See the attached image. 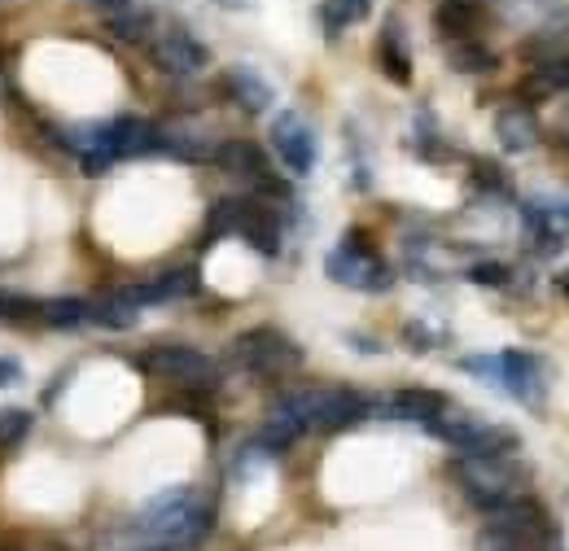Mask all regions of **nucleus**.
Returning a JSON list of instances; mask_svg holds the SVG:
<instances>
[{"instance_id":"obj_1","label":"nucleus","mask_w":569,"mask_h":551,"mask_svg":"<svg viewBox=\"0 0 569 551\" xmlns=\"http://www.w3.org/2000/svg\"><path fill=\"white\" fill-rule=\"evenodd\" d=\"M214 525V503L193 494L189 485H171L162 494H153L137 512V530L149 534L158 551H193L207 543Z\"/></svg>"},{"instance_id":"obj_2","label":"nucleus","mask_w":569,"mask_h":551,"mask_svg":"<svg viewBox=\"0 0 569 551\" xmlns=\"http://www.w3.org/2000/svg\"><path fill=\"white\" fill-rule=\"evenodd\" d=\"M487 543L491 551H552L557 530L535 499L512 494L487 512Z\"/></svg>"},{"instance_id":"obj_3","label":"nucleus","mask_w":569,"mask_h":551,"mask_svg":"<svg viewBox=\"0 0 569 551\" xmlns=\"http://www.w3.org/2000/svg\"><path fill=\"white\" fill-rule=\"evenodd\" d=\"M456 482L465 485V494L473 499V508H482V512H491L499 508L503 499H512V494H521V485H526V469L517 464V460H508V455H460V464H456Z\"/></svg>"},{"instance_id":"obj_4","label":"nucleus","mask_w":569,"mask_h":551,"mask_svg":"<svg viewBox=\"0 0 569 551\" xmlns=\"http://www.w3.org/2000/svg\"><path fill=\"white\" fill-rule=\"evenodd\" d=\"M141 368L149 377H162V381L180 385L184 394H211L214 385H219V363H214L211 354L193 350V345H149L141 354Z\"/></svg>"},{"instance_id":"obj_5","label":"nucleus","mask_w":569,"mask_h":551,"mask_svg":"<svg viewBox=\"0 0 569 551\" xmlns=\"http://www.w3.org/2000/svg\"><path fill=\"white\" fill-rule=\"evenodd\" d=\"M232 363L254 372V377H284V372H298L302 368V345L289 342L281 329H246L232 338Z\"/></svg>"},{"instance_id":"obj_6","label":"nucleus","mask_w":569,"mask_h":551,"mask_svg":"<svg viewBox=\"0 0 569 551\" xmlns=\"http://www.w3.org/2000/svg\"><path fill=\"white\" fill-rule=\"evenodd\" d=\"M325 272H329V280H338V284L368 289V293H381V289L395 284V272L386 268V259L372 250V241H368L359 228H351V232L342 237V246L325 259Z\"/></svg>"},{"instance_id":"obj_7","label":"nucleus","mask_w":569,"mask_h":551,"mask_svg":"<svg viewBox=\"0 0 569 551\" xmlns=\"http://www.w3.org/2000/svg\"><path fill=\"white\" fill-rule=\"evenodd\" d=\"M433 438H442L447 447H456L460 455H512L517 451V433L503 429V424H487V420H473V415L460 412H442L433 424H426Z\"/></svg>"},{"instance_id":"obj_8","label":"nucleus","mask_w":569,"mask_h":551,"mask_svg":"<svg viewBox=\"0 0 569 551\" xmlns=\"http://www.w3.org/2000/svg\"><path fill=\"white\" fill-rule=\"evenodd\" d=\"M214 162L228 171V176H237V180H250L259 193H268V198H289V184L272 176V162H268V153L254 144V140H223V144H214L211 153Z\"/></svg>"},{"instance_id":"obj_9","label":"nucleus","mask_w":569,"mask_h":551,"mask_svg":"<svg viewBox=\"0 0 569 551\" xmlns=\"http://www.w3.org/2000/svg\"><path fill=\"white\" fill-rule=\"evenodd\" d=\"M149 53H153V67L176 74V79H189V74L207 70V62H211V49H207L193 31H184V27H176V22L162 27V31L149 40Z\"/></svg>"},{"instance_id":"obj_10","label":"nucleus","mask_w":569,"mask_h":551,"mask_svg":"<svg viewBox=\"0 0 569 551\" xmlns=\"http://www.w3.org/2000/svg\"><path fill=\"white\" fill-rule=\"evenodd\" d=\"M272 149L284 162L289 176H311L316 171V132L298 110H284L272 119Z\"/></svg>"},{"instance_id":"obj_11","label":"nucleus","mask_w":569,"mask_h":551,"mask_svg":"<svg viewBox=\"0 0 569 551\" xmlns=\"http://www.w3.org/2000/svg\"><path fill=\"white\" fill-rule=\"evenodd\" d=\"M198 268H176V272L158 276V280H149V284H128V289H119V298L128 302V307H162V302H176V298H193L198 293Z\"/></svg>"},{"instance_id":"obj_12","label":"nucleus","mask_w":569,"mask_h":551,"mask_svg":"<svg viewBox=\"0 0 569 551\" xmlns=\"http://www.w3.org/2000/svg\"><path fill=\"white\" fill-rule=\"evenodd\" d=\"M499 385L526 403H539L543 394V363L526 350H503L499 354Z\"/></svg>"},{"instance_id":"obj_13","label":"nucleus","mask_w":569,"mask_h":551,"mask_svg":"<svg viewBox=\"0 0 569 551\" xmlns=\"http://www.w3.org/2000/svg\"><path fill=\"white\" fill-rule=\"evenodd\" d=\"M372 412L390 415V420H417V424H433L442 412H451V403H447V394H438V390H399V394H390L386 403H377Z\"/></svg>"},{"instance_id":"obj_14","label":"nucleus","mask_w":569,"mask_h":551,"mask_svg":"<svg viewBox=\"0 0 569 551\" xmlns=\"http://www.w3.org/2000/svg\"><path fill=\"white\" fill-rule=\"evenodd\" d=\"M237 237H246L250 250H259L263 259H277L281 254V223L277 214L259 202H246L241 198V219H237Z\"/></svg>"},{"instance_id":"obj_15","label":"nucleus","mask_w":569,"mask_h":551,"mask_svg":"<svg viewBox=\"0 0 569 551\" xmlns=\"http://www.w3.org/2000/svg\"><path fill=\"white\" fill-rule=\"evenodd\" d=\"M223 92L246 110V114H268L272 110V83L254 67H232L223 74Z\"/></svg>"},{"instance_id":"obj_16","label":"nucleus","mask_w":569,"mask_h":551,"mask_svg":"<svg viewBox=\"0 0 569 551\" xmlns=\"http://www.w3.org/2000/svg\"><path fill=\"white\" fill-rule=\"evenodd\" d=\"M482 27V4L478 0H442L433 9V31L456 44V40H473V31Z\"/></svg>"},{"instance_id":"obj_17","label":"nucleus","mask_w":569,"mask_h":551,"mask_svg":"<svg viewBox=\"0 0 569 551\" xmlns=\"http://www.w3.org/2000/svg\"><path fill=\"white\" fill-rule=\"evenodd\" d=\"M496 137L508 153L535 149V144H539V119H535V110H530V106H508V110H499Z\"/></svg>"},{"instance_id":"obj_18","label":"nucleus","mask_w":569,"mask_h":551,"mask_svg":"<svg viewBox=\"0 0 569 551\" xmlns=\"http://www.w3.org/2000/svg\"><path fill=\"white\" fill-rule=\"evenodd\" d=\"M377 67L386 70L395 83H408V79H412V58H408V40H403L399 18H390V22L381 27V40H377Z\"/></svg>"},{"instance_id":"obj_19","label":"nucleus","mask_w":569,"mask_h":551,"mask_svg":"<svg viewBox=\"0 0 569 551\" xmlns=\"http://www.w3.org/2000/svg\"><path fill=\"white\" fill-rule=\"evenodd\" d=\"M557 92H569V58L566 53H543L526 79V101H543Z\"/></svg>"},{"instance_id":"obj_20","label":"nucleus","mask_w":569,"mask_h":551,"mask_svg":"<svg viewBox=\"0 0 569 551\" xmlns=\"http://www.w3.org/2000/svg\"><path fill=\"white\" fill-rule=\"evenodd\" d=\"M372 13V0H325L320 4V22H325V36L338 40L347 27H356Z\"/></svg>"},{"instance_id":"obj_21","label":"nucleus","mask_w":569,"mask_h":551,"mask_svg":"<svg viewBox=\"0 0 569 551\" xmlns=\"http://www.w3.org/2000/svg\"><path fill=\"white\" fill-rule=\"evenodd\" d=\"M447 62H451V70H460V74H491L499 67L496 53L482 40H456V44H447Z\"/></svg>"},{"instance_id":"obj_22","label":"nucleus","mask_w":569,"mask_h":551,"mask_svg":"<svg viewBox=\"0 0 569 551\" xmlns=\"http://www.w3.org/2000/svg\"><path fill=\"white\" fill-rule=\"evenodd\" d=\"M40 324L49 329H83L88 324V298H53V302H40Z\"/></svg>"},{"instance_id":"obj_23","label":"nucleus","mask_w":569,"mask_h":551,"mask_svg":"<svg viewBox=\"0 0 569 551\" xmlns=\"http://www.w3.org/2000/svg\"><path fill=\"white\" fill-rule=\"evenodd\" d=\"M137 307H128L119 293H110V298H97V302H88V320L92 324H101V329H110V333H123V329H132L137 324Z\"/></svg>"},{"instance_id":"obj_24","label":"nucleus","mask_w":569,"mask_h":551,"mask_svg":"<svg viewBox=\"0 0 569 551\" xmlns=\"http://www.w3.org/2000/svg\"><path fill=\"white\" fill-rule=\"evenodd\" d=\"M0 324H40V302L13 289H0Z\"/></svg>"},{"instance_id":"obj_25","label":"nucleus","mask_w":569,"mask_h":551,"mask_svg":"<svg viewBox=\"0 0 569 551\" xmlns=\"http://www.w3.org/2000/svg\"><path fill=\"white\" fill-rule=\"evenodd\" d=\"M237 219H241V198H219L211 214H207V246L228 237V232H237Z\"/></svg>"},{"instance_id":"obj_26","label":"nucleus","mask_w":569,"mask_h":551,"mask_svg":"<svg viewBox=\"0 0 569 551\" xmlns=\"http://www.w3.org/2000/svg\"><path fill=\"white\" fill-rule=\"evenodd\" d=\"M149 13H137V9H119L114 18H110V36H119V40H128V44H141L149 40Z\"/></svg>"},{"instance_id":"obj_27","label":"nucleus","mask_w":569,"mask_h":551,"mask_svg":"<svg viewBox=\"0 0 569 551\" xmlns=\"http://www.w3.org/2000/svg\"><path fill=\"white\" fill-rule=\"evenodd\" d=\"M31 433V412L27 408H0V451L18 447Z\"/></svg>"},{"instance_id":"obj_28","label":"nucleus","mask_w":569,"mask_h":551,"mask_svg":"<svg viewBox=\"0 0 569 551\" xmlns=\"http://www.w3.org/2000/svg\"><path fill=\"white\" fill-rule=\"evenodd\" d=\"M473 189H482V193H499V198H508V176L499 171L496 162H473Z\"/></svg>"},{"instance_id":"obj_29","label":"nucleus","mask_w":569,"mask_h":551,"mask_svg":"<svg viewBox=\"0 0 569 551\" xmlns=\"http://www.w3.org/2000/svg\"><path fill=\"white\" fill-rule=\"evenodd\" d=\"M460 368H465V372H473V377H482V381H496L499 385V354H469V359H460Z\"/></svg>"},{"instance_id":"obj_30","label":"nucleus","mask_w":569,"mask_h":551,"mask_svg":"<svg viewBox=\"0 0 569 551\" xmlns=\"http://www.w3.org/2000/svg\"><path fill=\"white\" fill-rule=\"evenodd\" d=\"M114 167V153H106V149H83L79 153V171L83 176H106Z\"/></svg>"},{"instance_id":"obj_31","label":"nucleus","mask_w":569,"mask_h":551,"mask_svg":"<svg viewBox=\"0 0 569 551\" xmlns=\"http://www.w3.org/2000/svg\"><path fill=\"white\" fill-rule=\"evenodd\" d=\"M469 280H473V284H508V268H503V263H473V268H469Z\"/></svg>"},{"instance_id":"obj_32","label":"nucleus","mask_w":569,"mask_h":551,"mask_svg":"<svg viewBox=\"0 0 569 551\" xmlns=\"http://www.w3.org/2000/svg\"><path fill=\"white\" fill-rule=\"evenodd\" d=\"M18 381H22V363L9 359V354H0V390H9V385H18Z\"/></svg>"},{"instance_id":"obj_33","label":"nucleus","mask_w":569,"mask_h":551,"mask_svg":"<svg viewBox=\"0 0 569 551\" xmlns=\"http://www.w3.org/2000/svg\"><path fill=\"white\" fill-rule=\"evenodd\" d=\"M92 4H101V9H114V13H119V9H128V0H92Z\"/></svg>"},{"instance_id":"obj_34","label":"nucleus","mask_w":569,"mask_h":551,"mask_svg":"<svg viewBox=\"0 0 569 551\" xmlns=\"http://www.w3.org/2000/svg\"><path fill=\"white\" fill-rule=\"evenodd\" d=\"M561 144H569V114H566V123H561Z\"/></svg>"},{"instance_id":"obj_35","label":"nucleus","mask_w":569,"mask_h":551,"mask_svg":"<svg viewBox=\"0 0 569 551\" xmlns=\"http://www.w3.org/2000/svg\"><path fill=\"white\" fill-rule=\"evenodd\" d=\"M566 284H569V280H566Z\"/></svg>"}]
</instances>
